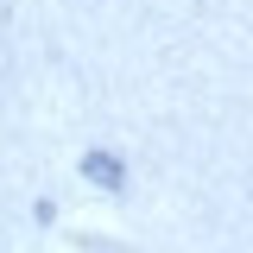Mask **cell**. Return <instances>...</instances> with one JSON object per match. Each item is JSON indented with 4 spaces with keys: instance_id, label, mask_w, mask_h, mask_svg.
Wrapping results in <instances>:
<instances>
[{
    "instance_id": "6da1fadb",
    "label": "cell",
    "mask_w": 253,
    "mask_h": 253,
    "mask_svg": "<svg viewBox=\"0 0 253 253\" xmlns=\"http://www.w3.org/2000/svg\"><path fill=\"white\" fill-rule=\"evenodd\" d=\"M89 177H95V184H121V165H114V158H101V152H95V158H89Z\"/></svg>"
}]
</instances>
